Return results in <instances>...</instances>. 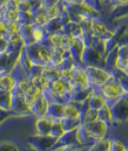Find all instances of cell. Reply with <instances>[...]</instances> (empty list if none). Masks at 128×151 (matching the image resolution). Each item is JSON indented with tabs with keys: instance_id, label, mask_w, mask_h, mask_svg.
I'll return each mask as SVG.
<instances>
[{
	"instance_id": "obj_38",
	"label": "cell",
	"mask_w": 128,
	"mask_h": 151,
	"mask_svg": "<svg viewBox=\"0 0 128 151\" xmlns=\"http://www.w3.org/2000/svg\"><path fill=\"white\" fill-rule=\"evenodd\" d=\"M109 7L112 9L116 7H128V0H112L109 4Z\"/></svg>"
},
{
	"instance_id": "obj_18",
	"label": "cell",
	"mask_w": 128,
	"mask_h": 151,
	"mask_svg": "<svg viewBox=\"0 0 128 151\" xmlns=\"http://www.w3.org/2000/svg\"><path fill=\"white\" fill-rule=\"evenodd\" d=\"M33 29H34V24H21L19 34L26 47L35 43L34 38H33Z\"/></svg>"
},
{
	"instance_id": "obj_32",
	"label": "cell",
	"mask_w": 128,
	"mask_h": 151,
	"mask_svg": "<svg viewBox=\"0 0 128 151\" xmlns=\"http://www.w3.org/2000/svg\"><path fill=\"white\" fill-rule=\"evenodd\" d=\"M99 119V110L87 107L82 114V122H94Z\"/></svg>"
},
{
	"instance_id": "obj_22",
	"label": "cell",
	"mask_w": 128,
	"mask_h": 151,
	"mask_svg": "<svg viewBox=\"0 0 128 151\" xmlns=\"http://www.w3.org/2000/svg\"><path fill=\"white\" fill-rule=\"evenodd\" d=\"M111 144H112V138L107 136L93 142L87 149L90 151H111Z\"/></svg>"
},
{
	"instance_id": "obj_4",
	"label": "cell",
	"mask_w": 128,
	"mask_h": 151,
	"mask_svg": "<svg viewBox=\"0 0 128 151\" xmlns=\"http://www.w3.org/2000/svg\"><path fill=\"white\" fill-rule=\"evenodd\" d=\"M45 93L48 95V97L51 100H56V101L66 103L69 100L71 86L68 82L59 78V80H55L53 82H49Z\"/></svg>"
},
{
	"instance_id": "obj_2",
	"label": "cell",
	"mask_w": 128,
	"mask_h": 151,
	"mask_svg": "<svg viewBox=\"0 0 128 151\" xmlns=\"http://www.w3.org/2000/svg\"><path fill=\"white\" fill-rule=\"evenodd\" d=\"M85 70L88 81L95 88H100L107 81L113 77V72L108 70L105 66H95V65H85Z\"/></svg>"
},
{
	"instance_id": "obj_41",
	"label": "cell",
	"mask_w": 128,
	"mask_h": 151,
	"mask_svg": "<svg viewBox=\"0 0 128 151\" xmlns=\"http://www.w3.org/2000/svg\"><path fill=\"white\" fill-rule=\"evenodd\" d=\"M112 0H98V7L99 8H102V6L105 5H109Z\"/></svg>"
},
{
	"instance_id": "obj_35",
	"label": "cell",
	"mask_w": 128,
	"mask_h": 151,
	"mask_svg": "<svg viewBox=\"0 0 128 151\" xmlns=\"http://www.w3.org/2000/svg\"><path fill=\"white\" fill-rule=\"evenodd\" d=\"M17 6L19 12H32L33 7L31 0H17Z\"/></svg>"
},
{
	"instance_id": "obj_42",
	"label": "cell",
	"mask_w": 128,
	"mask_h": 151,
	"mask_svg": "<svg viewBox=\"0 0 128 151\" xmlns=\"http://www.w3.org/2000/svg\"><path fill=\"white\" fill-rule=\"evenodd\" d=\"M6 2H7V0H0V9L6 5Z\"/></svg>"
},
{
	"instance_id": "obj_23",
	"label": "cell",
	"mask_w": 128,
	"mask_h": 151,
	"mask_svg": "<svg viewBox=\"0 0 128 151\" xmlns=\"http://www.w3.org/2000/svg\"><path fill=\"white\" fill-rule=\"evenodd\" d=\"M64 22L61 21L60 17L55 18V19H49L48 22L45 26V29L47 32V34H54V33H59V32H64Z\"/></svg>"
},
{
	"instance_id": "obj_17",
	"label": "cell",
	"mask_w": 128,
	"mask_h": 151,
	"mask_svg": "<svg viewBox=\"0 0 128 151\" xmlns=\"http://www.w3.org/2000/svg\"><path fill=\"white\" fill-rule=\"evenodd\" d=\"M68 52H65L61 48H51V56H49V63L51 66L54 67H61L62 63L66 61L68 58Z\"/></svg>"
},
{
	"instance_id": "obj_16",
	"label": "cell",
	"mask_w": 128,
	"mask_h": 151,
	"mask_svg": "<svg viewBox=\"0 0 128 151\" xmlns=\"http://www.w3.org/2000/svg\"><path fill=\"white\" fill-rule=\"evenodd\" d=\"M82 114L84 110L80 106L72 101H67L65 103V109H64V117L65 119H81L82 121Z\"/></svg>"
},
{
	"instance_id": "obj_5",
	"label": "cell",
	"mask_w": 128,
	"mask_h": 151,
	"mask_svg": "<svg viewBox=\"0 0 128 151\" xmlns=\"http://www.w3.org/2000/svg\"><path fill=\"white\" fill-rule=\"evenodd\" d=\"M98 89L101 91V94L105 96V99L107 100V102L109 104L115 103L116 101L121 100L126 95V90L114 78V76L109 81H107L105 84H102L100 88H98Z\"/></svg>"
},
{
	"instance_id": "obj_7",
	"label": "cell",
	"mask_w": 128,
	"mask_h": 151,
	"mask_svg": "<svg viewBox=\"0 0 128 151\" xmlns=\"http://www.w3.org/2000/svg\"><path fill=\"white\" fill-rule=\"evenodd\" d=\"M111 106H112L114 124L128 123V101L125 99V96Z\"/></svg>"
},
{
	"instance_id": "obj_20",
	"label": "cell",
	"mask_w": 128,
	"mask_h": 151,
	"mask_svg": "<svg viewBox=\"0 0 128 151\" xmlns=\"http://www.w3.org/2000/svg\"><path fill=\"white\" fill-rule=\"evenodd\" d=\"M64 32L67 33L68 35H71L73 39L85 37V32H84L80 22H77V21H69L68 24H66L64 26Z\"/></svg>"
},
{
	"instance_id": "obj_43",
	"label": "cell",
	"mask_w": 128,
	"mask_h": 151,
	"mask_svg": "<svg viewBox=\"0 0 128 151\" xmlns=\"http://www.w3.org/2000/svg\"><path fill=\"white\" fill-rule=\"evenodd\" d=\"M125 99H126V100L128 101V91L126 93V95H125Z\"/></svg>"
},
{
	"instance_id": "obj_21",
	"label": "cell",
	"mask_w": 128,
	"mask_h": 151,
	"mask_svg": "<svg viewBox=\"0 0 128 151\" xmlns=\"http://www.w3.org/2000/svg\"><path fill=\"white\" fill-rule=\"evenodd\" d=\"M41 75H43L48 82H53V81H55V80L61 78L60 68H59V67L51 66V65H47V66L41 67Z\"/></svg>"
},
{
	"instance_id": "obj_13",
	"label": "cell",
	"mask_w": 128,
	"mask_h": 151,
	"mask_svg": "<svg viewBox=\"0 0 128 151\" xmlns=\"http://www.w3.org/2000/svg\"><path fill=\"white\" fill-rule=\"evenodd\" d=\"M17 82H18V76L15 72L6 70L0 73V90L12 91L17 87Z\"/></svg>"
},
{
	"instance_id": "obj_36",
	"label": "cell",
	"mask_w": 128,
	"mask_h": 151,
	"mask_svg": "<svg viewBox=\"0 0 128 151\" xmlns=\"http://www.w3.org/2000/svg\"><path fill=\"white\" fill-rule=\"evenodd\" d=\"M18 21L20 24H33V14H32V12H20Z\"/></svg>"
},
{
	"instance_id": "obj_15",
	"label": "cell",
	"mask_w": 128,
	"mask_h": 151,
	"mask_svg": "<svg viewBox=\"0 0 128 151\" xmlns=\"http://www.w3.org/2000/svg\"><path fill=\"white\" fill-rule=\"evenodd\" d=\"M109 104L107 102V100L105 99V96L101 94V91L98 89V88H94L93 91L90 93L88 100H87V106L89 108H93V109H96V110H100L101 108H103L105 106Z\"/></svg>"
},
{
	"instance_id": "obj_40",
	"label": "cell",
	"mask_w": 128,
	"mask_h": 151,
	"mask_svg": "<svg viewBox=\"0 0 128 151\" xmlns=\"http://www.w3.org/2000/svg\"><path fill=\"white\" fill-rule=\"evenodd\" d=\"M0 150H17V147L6 142L5 144H0Z\"/></svg>"
},
{
	"instance_id": "obj_9",
	"label": "cell",
	"mask_w": 128,
	"mask_h": 151,
	"mask_svg": "<svg viewBox=\"0 0 128 151\" xmlns=\"http://www.w3.org/2000/svg\"><path fill=\"white\" fill-rule=\"evenodd\" d=\"M87 47H88V43H87V40H86L85 37L73 39L72 46H71V48H69V50H68V54H69V56H71L75 62L82 63L84 54H85ZM82 65H84V63H82Z\"/></svg>"
},
{
	"instance_id": "obj_34",
	"label": "cell",
	"mask_w": 128,
	"mask_h": 151,
	"mask_svg": "<svg viewBox=\"0 0 128 151\" xmlns=\"http://www.w3.org/2000/svg\"><path fill=\"white\" fill-rule=\"evenodd\" d=\"M128 150V147L120 139L118 138H112V144H111V151H126Z\"/></svg>"
},
{
	"instance_id": "obj_25",
	"label": "cell",
	"mask_w": 128,
	"mask_h": 151,
	"mask_svg": "<svg viewBox=\"0 0 128 151\" xmlns=\"http://www.w3.org/2000/svg\"><path fill=\"white\" fill-rule=\"evenodd\" d=\"M32 14H33V24H34L35 26L45 27L46 24H47L48 20H49L48 17H47V14H46L45 7H40V8L35 9V11H33Z\"/></svg>"
},
{
	"instance_id": "obj_3",
	"label": "cell",
	"mask_w": 128,
	"mask_h": 151,
	"mask_svg": "<svg viewBox=\"0 0 128 151\" xmlns=\"http://www.w3.org/2000/svg\"><path fill=\"white\" fill-rule=\"evenodd\" d=\"M26 52L30 55L31 60L33 61L34 66L43 67L49 63V56H51V47L46 42L34 43L28 47H26Z\"/></svg>"
},
{
	"instance_id": "obj_39",
	"label": "cell",
	"mask_w": 128,
	"mask_h": 151,
	"mask_svg": "<svg viewBox=\"0 0 128 151\" xmlns=\"http://www.w3.org/2000/svg\"><path fill=\"white\" fill-rule=\"evenodd\" d=\"M43 1V7H48V6H54V5H60L62 2V0H41Z\"/></svg>"
},
{
	"instance_id": "obj_11",
	"label": "cell",
	"mask_w": 128,
	"mask_h": 151,
	"mask_svg": "<svg viewBox=\"0 0 128 151\" xmlns=\"http://www.w3.org/2000/svg\"><path fill=\"white\" fill-rule=\"evenodd\" d=\"M53 123H54V118H52L48 115L35 117V122H34L35 135H38V136H49Z\"/></svg>"
},
{
	"instance_id": "obj_8",
	"label": "cell",
	"mask_w": 128,
	"mask_h": 151,
	"mask_svg": "<svg viewBox=\"0 0 128 151\" xmlns=\"http://www.w3.org/2000/svg\"><path fill=\"white\" fill-rule=\"evenodd\" d=\"M113 34H114V29H112L108 26V24L100 17V18L95 19V22L93 25V28H92L89 37L109 40V39H113Z\"/></svg>"
},
{
	"instance_id": "obj_26",
	"label": "cell",
	"mask_w": 128,
	"mask_h": 151,
	"mask_svg": "<svg viewBox=\"0 0 128 151\" xmlns=\"http://www.w3.org/2000/svg\"><path fill=\"white\" fill-rule=\"evenodd\" d=\"M43 93V90H41L39 87H37L35 84L32 83V86L24 93V96H25V100H26L27 104L30 106L31 103H33Z\"/></svg>"
},
{
	"instance_id": "obj_10",
	"label": "cell",
	"mask_w": 128,
	"mask_h": 151,
	"mask_svg": "<svg viewBox=\"0 0 128 151\" xmlns=\"http://www.w3.org/2000/svg\"><path fill=\"white\" fill-rule=\"evenodd\" d=\"M49 102L51 99L48 97V95L43 91V94L33 102L30 104V111L33 117H39V116H43L47 115L48 111V107H49Z\"/></svg>"
},
{
	"instance_id": "obj_14",
	"label": "cell",
	"mask_w": 128,
	"mask_h": 151,
	"mask_svg": "<svg viewBox=\"0 0 128 151\" xmlns=\"http://www.w3.org/2000/svg\"><path fill=\"white\" fill-rule=\"evenodd\" d=\"M33 144L34 149L38 150H48V149H54V147L58 144V141L54 139L51 136H38L34 135V138L31 141Z\"/></svg>"
},
{
	"instance_id": "obj_24",
	"label": "cell",
	"mask_w": 128,
	"mask_h": 151,
	"mask_svg": "<svg viewBox=\"0 0 128 151\" xmlns=\"http://www.w3.org/2000/svg\"><path fill=\"white\" fill-rule=\"evenodd\" d=\"M65 132H66V128H65V124H64L62 119H54V123H53L49 136L59 142L60 138L65 135Z\"/></svg>"
},
{
	"instance_id": "obj_27",
	"label": "cell",
	"mask_w": 128,
	"mask_h": 151,
	"mask_svg": "<svg viewBox=\"0 0 128 151\" xmlns=\"http://www.w3.org/2000/svg\"><path fill=\"white\" fill-rule=\"evenodd\" d=\"M12 104V91L0 90V109L9 113Z\"/></svg>"
},
{
	"instance_id": "obj_44",
	"label": "cell",
	"mask_w": 128,
	"mask_h": 151,
	"mask_svg": "<svg viewBox=\"0 0 128 151\" xmlns=\"http://www.w3.org/2000/svg\"><path fill=\"white\" fill-rule=\"evenodd\" d=\"M2 19V14H1V9H0V20Z\"/></svg>"
},
{
	"instance_id": "obj_6",
	"label": "cell",
	"mask_w": 128,
	"mask_h": 151,
	"mask_svg": "<svg viewBox=\"0 0 128 151\" xmlns=\"http://www.w3.org/2000/svg\"><path fill=\"white\" fill-rule=\"evenodd\" d=\"M9 113L18 117L32 116L30 111V106L27 104L24 94L19 91L17 88L12 90V104H11Z\"/></svg>"
},
{
	"instance_id": "obj_37",
	"label": "cell",
	"mask_w": 128,
	"mask_h": 151,
	"mask_svg": "<svg viewBox=\"0 0 128 151\" xmlns=\"http://www.w3.org/2000/svg\"><path fill=\"white\" fill-rule=\"evenodd\" d=\"M9 49V39L6 35H0V54H6Z\"/></svg>"
},
{
	"instance_id": "obj_19",
	"label": "cell",
	"mask_w": 128,
	"mask_h": 151,
	"mask_svg": "<svg viewBox=\"0 0 128 151\" xmlns=\"http://www.w3.org/2000/svg\"><path fill=\"white\" fill-rule=\"evenodd\" d=\"M64 109H65L64 102H60L56 100H51L47 115L54 119H61L64 117Z\"/></svg>"
},
{
	"instance_id": "obj_1",
	"label": "cell",
	"mask_w": 128,
	"mask_h": 151,
	"mask_svg": "<svg viewBox=\"0 0 128 151\" xmlns=\"http://www.w3.org/2000/svg\"><path fill=\"white\" fill-rule=\"evenodd\" d=\"M112 128L106 121L99 118L94 122H82L81 125L77 129L78 141L81 148H88L93 142L107 137L109 129Z\"/></svg>"
},
{
	"instance_id": "obj_30",
	"label": "cell",
	"mask_w": 128,
	"mask_h": 151,
	"mask_svg": "<svg viewBox=\"0 0 128 151\" xmlns=\"http://www.w3.org/2000/svg\"><path fill=\"white\" fill-rule=\"evenodd\" d=\"M114 78L121 84V87L126 90V93L128 91V73L126 70H121V69H115L113 72Z\"/></svg>"
},
{
	"instance_id": "obj_12",
	"label": "cell",
	"mask_w": 128,
	"mask_h": 151,
	"mask_svg": "<svg viewBox=\"0 0 128 151\" xmlns=\"http://www.w3.org/2000/svg\"><path fill=\"white\" fill-rule=\"evenodd\" d=\"M105 62V54L99 52L92 46H88L86 48V52L84 54L82 63L84 65H95V66H103Z\"/></svg>"
},
{
	"instance_id": "obj_29",
	"label": "cell",
	"mask_w": 128,
	"mask_h": 151,
	"mask_svg": "<svg viewBox=\"0 0 128 151\" xmlns=\"http://www.w3.org/2000/svg\"><path fill=\"white\" fill-rule=\"evenodd\" d=\"M99 118L106 121L108 124H111L112 127L114 125V118H113V113H112V106L107 104L103 108H101L99 110Z\"/></svg>"
},
{
	"instance_id": "obj_45",
	"label": "cell",
	"mask_w": 128,
	"mask_h": 151,
	"mask_svg": "<svg viewBox=\"0 0 128 151\" xmlns=\"http://www.w3.org/2000/svg\"><path fill=\"white\" fill-rule=\"evenodd\" d=\"M126 72H127V73H128V67H127V69H126Z\"/></svg>"
},
{
	"instance_id": "obj_28",
	"label": "cell",
	"mask_w": 128,
	"mask_h": 151,
	"mask_svg": "<svg viewBox=\"0 0 128 151\" xmlns=\"http://www.w3.org/2000/svg\"><path fill=\"white\" fill-rule=\"evenodd\" d=\"M20 27H21V24L18 20L6 21V34L5 35L8 39L11 38V37L18 35L20 33Z\"/></svg>"
},
{
	"instance_id": "obj_33",
	"label": "cell",
	"mask_w": 128,
	"mask_h": 151,
	"mask_svg": "<svg viewBox=\"0 0 128 151\" xmlns=\"http://www.w3.org/2000/svg\"><path fill=\"white\" fill-rule=\"evenodd\" d=\"M45 9H46V14H47L48 19H55V18H59V17L61 15V12H62L61 4H60V5H54V6L45 7Z\"/></svg>"
},
{
	"instance_id": "obj_31",
	"label": "cell",
	"mask_w": 128,
	"mask_h": 151,
	"mask_svg": "<svg viewBox=\"0 0 128 151\" xmlns=\"http://www.w3.org/2000/svg\"><path fill=\"white\" fill-rule=\"evenodd\" d=\"M33 38L35 43H40V42H46L48 34L45 29V27H40V26H35L34 25V29H33Z\"/></svg>"
}]
</instances>
